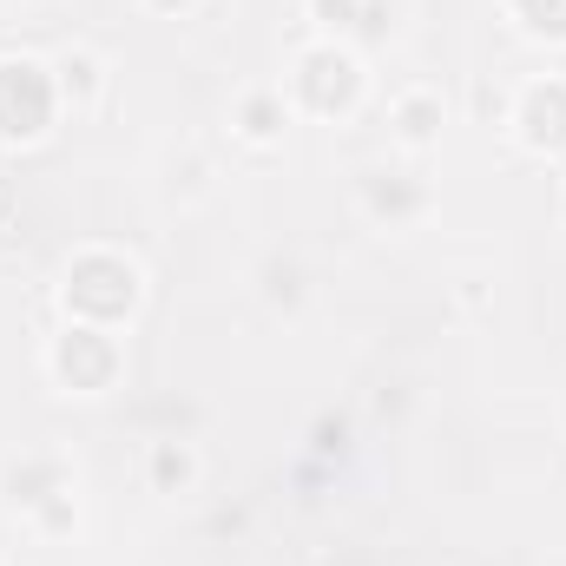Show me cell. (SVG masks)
<instances>
[{
	"label": "cell",
	"mask_w": 566,
	"mask_h": 566,
	"mask_svg": "<svg viewBox=\"0 0 566 566\" xmlns=\"http://www.w3.org/2000/svg\"><path fill=\"white\" fill-rule=\"evenodd\" d=\"M402 119H409V139H428V132H435V112H428L422 99H415V106L402 112Z\"/></svg>",
	"instance_id": "7a4b0ae2"
},
{
	"label": "cell",
	"mask_w": 566,
	"mask_h": 566,
	"mask_svg": "<svg viewBox=\"0 0 566 566\" xmlns=\"http://www.w3.org/2000/svg\"><path fill=\"white\" fill-rule=\"evenodd\" d=\"M527 139H534V145H560L566 139V93H560V86L527 99Z\"/></svg>",
	"instance_id": "6da1fadb"
},
{
	"label": "cell",
	"mask_w": 566,
	"mask_h": 566,
	"mask_svg": "<svg viewBox=\"0 0 566 566\" xmlns=\"http://www.w3.org/2000/svg\"><path fill=\"white\" fill-rule=\"evenodd\" d=\"M251 132H257V139H270V132H277V126H270V106H251Z\"/></svg>",
	"instance_id": "3957f363"
}]
</instances>
